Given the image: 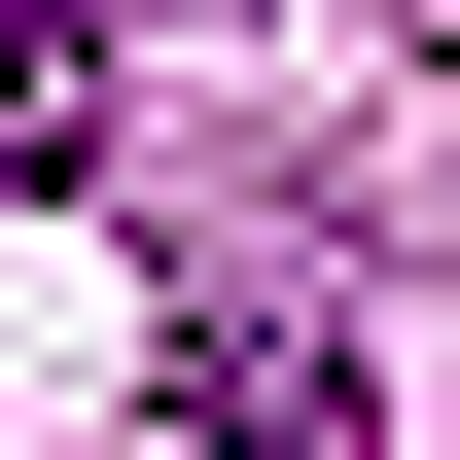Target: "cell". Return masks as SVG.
Segmentation results:
<instances>
[{"instance_id":"1","label":"cell","mask_w":460,"mask_h":460,"mask_svg":"<svg viewBox=\"0 0 460 460\" xmlns=\"http://www.w3.org/2000/svg\"><path fill=\"white\" fill-rule=\"evenodd\" d=\"M177 425H213V460H354V354H319V319H213V390H177Z\"/></svg>"},{"instance_id":"2","label":"cell","mask_w":460,"mask_h":460,"mask_svg":"<svg viewBox=\"0 0 460 460\" xmlns=\"http://www.w3.org/2000/svg\"><path fill=\"white\" fill-rule=\"evenodd\" d=\"M71 107H107V71H71L36 0H0V177H71Z\"/></svg>"}]
</instances>
